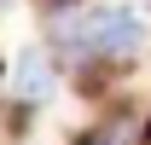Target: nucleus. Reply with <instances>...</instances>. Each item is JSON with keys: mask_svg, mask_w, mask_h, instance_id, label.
I'll list each match as a JSON object with an SVG mask.
<instances>
[{"mask_svg": "<svg viewBox=\"0 0 151 145\" xmlns=\"http://www.w3.org/2000/svg\"><path fill=\"white\" fill-rule=\"evenodd\" d=\"M12 93L29 99V105L52 93V58L41 52V47H23V52H18V64H12Z\"/></svg>", "mask_w": 151, "mask_h": 145, "instance_id": "f03ea898", "label": "nucleus"}, {"mask_svg": "<svg viewBox=\"0 0 151 145\" xmlns=\"http://www.w3.org/2000/svg\"><path fill=\"white\" fill-rule=\"evenodd\" d=\"M139 47H145V18L116 0L58 23V52H76V58H134Z\"/></svg>", "mask_w": 151, "mask_h": 145, "instance_id": "f257e3e1", "label": "nucleus"}, {"mask_svg": "<svg viewBox=\"0 0 151 145\" xmlns=\"http://www.w3.org/2000/svg\"><path fill=\"white\" fill-rule=\"evenodd\" d=\"M145 139H151V122H145Z\"/></svg>", "mask_w": 151, "mask_h": 145, "instance_id": "20e7f679", "label": "nucleus"}, {"mask_svg": "<svg viewBox=\"0 0 151 145\" xmlns=\"http://www.w3.org/2000/svg\"><path fill=\"white\" fill-rule=\"evenodd\" d=\"M52 6H76V0H52Z\"/></svg>", "mask_w": 151, "mask_h": 145, "instance_id": "7ed1b4c3", "label": "nucleus"}]
</instances>
